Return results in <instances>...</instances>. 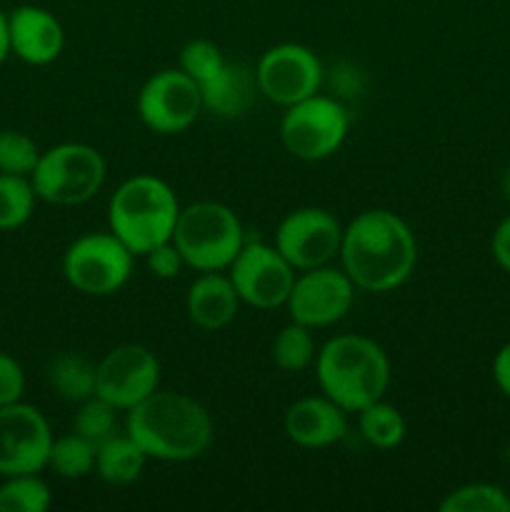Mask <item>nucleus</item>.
Returning a JSON list of instances; mask_svg holds the SVG:
<instances>
[{"instance_id": "4be33fe9", "label": "nucleus", "mask_w": 510, "mask_h": 512, "mask_svg": "<svg viewBox=\"0 0 510 512\" xmlns=\"http://www.w3.org/2000/svg\"><path fill=\"white\" fill-rule=\"evenodd\" d=\"M358 428L365 443L378 450H393L405 440V418L395 405L375 400L358 413Z\"/></svg>"}, {"instance_id": "aec40b11", "label": "nucleus", "mask_w": 510, "mask_h": 512, "mask_svg": "<svg viewBox=\"0 0 510 512\" xmlns=\"http://www.w3.org/2000/svg\"><path fill=\"white\" fill-rule=\"evenodd\" d=\"M148 455L128 433L103 440L95 448V473L108 485H130L140 478Z\"/></svg>"}, {"instance_id": "72a5a7b5", "label": "nucleus", "mask_w": 510, "mask_h": 512, "mask_svg": "<svg viewBox=\"0 0 510 512\" xmlns=\"http://www.w3.org/2000/svg\"><path fill=\"white\" fill-rule=\"evenodd\" d=\"M493 380L495 385H498L500 393H503L505 398H510V343H505L503 348L495 353Z\"/></svg>"}, {"instance_id": "4468645a", "label": "nucleus", "mask_w": 510, "mask_h": 512, "mask_svg": "<svg viewBox=\"0 0 510 512\" xmlns=\"http://www.w3.org/2000/svg\"><path fill=\"white\" fill-rule=\"evenodd\" d=\"M53 433L38 408L25 403L0 405V475L40 473L48 468Z\"/></svg>"}, {"instance_id": "9b49d317", "label": "nucleus", "mask_w": 510, "mask_h": 512, "mask_svg": "<svg viewBox=\"0 0 510 512\" xmlns=\"http://www.w3.org/2000/svg\"><path fill=\"white\" fill-rule=\"evenodd\" d=\"M255 83H258V93L288 108V105L320 93L323 65H320L318 55L305 45L280 43L265 50L263 58L258 60Z\"/></svg>"}, {"instance_id": "c756f323", "label": "nucleus", "mask_w": 510, "mask_h": 512, "mask_svg": "<svg viewBox=\"0 0 510 512\" xmlns=\"http://www.w3.org/2000/svg\"><path fill=\"white\" fill-rule=\"evenodd\" d=\"M225 65L223 53L210 40H190L183 50H180V70L203 85L205 80L213 78L220 68Z\"/></svg>"}, {"instance_id": "f3484780", "label": "nucleus", "mask_w": 510, "mask_h": 512, "mask_svg": "<svg viewBox=\"0 0 510 512\" xmlns=\"http://www.w3.org/2000/svg\"><path fill=\"white\" fill-rule=\"evenodd\" d=\"M283 428L285 435L300 448H330L348 433V413L328 395H310L290 405Z\"/></svg>"}, {"instance_id": "7ed1b4c3", "label": "nucleus", "mask_w": 510, "mask_h": 512, "mask_svg": "<svg viewBox=\"0 0 510 512\" xmlns=\"http://www.w3.org/2000/svg\"><path fill=\"white\" fill-rule=\"evenodd\" d=\"M315 375L323 395L345 413H360L375 400H383L390 385V360L365 335H335L315 355Z\"/></svg>"}, {"instance_id": "c9c22d12", "label": "nucleus", "mask_w": 510, "mask_h": 512, "mask_svg": "<svg viewBox=\"0 0 510 512\" xmlns=\"http://www.w3.org/2000/svg\"><path fill=\"white\" fill-rule=\"evenodd\" d=\"M503 195H505V200L510 203V168L505 170V175H503Z\"/></svg>"}, {"instance_id": "2eb2a0df", "label": "nucleus", "mask_w": 510, "mask_h": 512, "mask_svg": "<svg viewBox=\"0 0 510 512\" xmlns=\"http://www.w3.org/2000/svg\"><path fill=\"white\" fill-rule=\"evenodd\" d=\"M343 228L333 213L323 208H298L280 220L275 230V248L295 270H313L328 265L340 255Z\"/></svg>"}, {"instance_id": "412c9836", "label": "nucleus", "mask_w": 510, "mask_h": 512, "mask_svg": "<svg viewBox=\"0 0 510 512\" xmlns=\"http://www.w3.org/2000/svg\"><path fill=\"white\" fill-rule=\"evenodd\" d=\"M95 373L98 365L78 353H60L48 365L50 388L68 403H83L95 395Z\"/></svg>"}, {"instance_id": "393cba45", "label": "nucleus", "mask_w": 510, "mask_h": 512, "mask_svg": "<svg viewBox=\"0 0 510 512\" xmlns=\"http://www.w3.org/2000/svg\"><path fill=\"white\" fill-rule=\"evenodd\" d=\"M50 503L53 495L38 473L10 475L0 485V512H45Z\"/></svg>"}, {"instance_id": "473e14b6", "label": "nucleus", "mask_w": 510, "mask_h": 512, "mask_svg": "<svg viewBox=\"0 0 510 512\" xmlns=\"http://www.w3.org/2000/svg\"><path fill=\"white\" fill-rule=\"evenodd\" d=\"M490 250H493L495 263L500 265V270L510 275V215L503 218L495 228L493 240H490Z\"/></svg>"}, {"instance_id": "6ab92c4d", "label": "nucleus", "mask_w": 510, "mask_h": 512, "mask_svg": "<svg viewBox=\"0 0 510 512\" xmlns=\"http://www.w3.org/2000/svg\"><path fill=\"white\" fill-rule=\"evenodd\" d=\"M255 70H248L240 63H228L200 85L203 93V108L218 118H240L248 113V108L255 100Z\"/></svg>"}, {"instance_id": "f8f14e48", "label": "nucleus", "mask_w": 510, "mask_h": 512, "mask_svg": "<svg viewBox=\"0 0 510 512\" xmlns=\"http://www.w3.org/2000/svg\"><path fill=\"white\" fill-rule=\"evenodd\" d=\"M240 300L258 310H273L288 303L295 283V268L275 245L245 243L228 268Z\"/></svg>"}, {"instance_id": "f704fd0d", "label": "nucleus", "mask_w": 510, "mask_h": 512, "mask_svg": "<svg viewBox=\"0 0 510 512\" xmlns=\"http://www.w3.org/2000/svg\"><path fill=\"white\" fill-rule=\"evenodd\" d=\"M10 55V35H8V15L0 10V65Z\"/></svg>"}, {"instance_id": "ddd939ff", "label": "nucleus", "mask_w": 510, "mask_h": 512, "mask_svg": "<svg viewBox=\"0 0 510 512\" xmlns=\"http://www.w3.org/2000/svg\"><path fill=\"white\" fill-rule=\"evenodd\" d=\"M160 363L145 345H118L98 363L95 395L128 413L158 390Z\"/></svg>"}, {"instance_id": "a211bd4d", "label": "nucleus", "mask_w": 510, "mask_h": 512, "mask_svg": "<svg viewBox=\"0 0 510 512\" xmlns=\"http://www.w3.org/2000/svg\"><path fill=\"white\" fill-rule=\"evenodd\" d=\"M240 303L243 300L230 275L218 270V273H203L190 283L185 295V313L200 330H223L235 320Z\"/></svg>"}, {"instance_id": "cd10ccee", "label": "nucleus", "mask_w": 510, "mask_h": 512, "mask_svg": "<svg viewBox=\"0 0 510 512\" xmlns=\"http://www.w3.org/2000/svg\"><path fill=\"white\" fill-rule=\"evenodd\" d=\"M78 405L80 408L73 420V433H78L80 438L93 443L95 448H98L103 440L113 438L115 428H118V408H113L108 400L98 398V395H93V398L83 400V403Z\"/></svg>"}, {"instance_id": "6e6552de", "label": "nucleus", "mask_w": 510, "mask_h": 512, "mask_svg": "<svg viewBox=\"0 0 510 512\" xmlns=\"http://www.w3.org/2000/svg\"><path fill=\"white\" fill-rule=\"evenodd\" d=\"M128 245L113 233H88L70 243L63 255V275L78 293L105 298L123 288L133 275Z\"/></svg>"}, {"instance_id": "20e7f679", "label": "nucleus", "mask_w": 510, "mask_h": 512, "mask_svg": "<svg viewBox=\"0 0 510 512\" xmlns=\"http://www.w3.org/2000/svg\"><path fill=\"white\" fill-rule=\"evenodd\" d=\"M180 203L175 190L155 175H133L115 190L108 203L110 233L133 255H145L173 240Z\"/></svg>"}, {"instance_id": "f03ea898", "label": "nucleus", "mask_w": 510, "mask_h": 512, "mask_svg": "<svg viewBox=\"0 0 510 512\" xmlns=\"http://www.w3.org/2000/svg\"><path fill=\"white\" fill-rule=\"evenodd\" d=\"M125 433L148 458L163 463H188L213 443V420L195 398L173 390H155L128 410Z\"/></svg>"}, {"instance_id": "39448f33", "label": "nucleus", "mask_w": 510, "mask_h": 512, "mask_svg": "<svg viewBox=\"0 0 510 512\" xmlns=\"http://www.w3.org/2000/svg\"><path fill=\"white\" fill-rule=\"evenodd\" d=\"M173 243L188 268L198 273H218L230 268L245 245L243 223L228 205L200 200L180 208Z\"/></svg>"}, {"instance_id": "dca6fc26", "label": "nucleus", "mask_w": 510, "mask_h": 512, "mask_svg": "<svg viewBox=\"0 0 510 512\" xmlns=\"http://www.w3.org/2000/svg\"><path fill=\"white\" fill-rule=\"evenodd\" d=\"M10 53L28 65H48L63 53L65 33L60 20L38 5H20L8 15Z\"/></svg>"}, {"instance_id": "f257e3e1", "label": "nucleus", "mask_w": 510, "mask_h": 512, "mask_svg": "<svg viewBox=\"0 0 510 512\" xmlns=\"http://www.w3.org/2000/svg\"><path fill=\"white\" fill-rule=\"evenodd\" d=\"M340 263L365 293H388L413 275L418 243L400 215L375 208L355 215L343 230Z\"/></svg>"}, {"instance_id": "7c9ffc66", "label": "nucleus", "mask_w": 510, "mask_h": 512, "mask_svg": "<svg viewBox=\"0 0 510 512\" xmlns=\"http://www.w3.org/2000/svg\"><path fill=\"white\" fill-rule=\"evenodd\" d=\"M145 263H148V270L160 280H173L175 275H180V270L185 268V260L180 255V250L175 248L173 240L168 243H160L155 245L150 253L143 255Z\"/></svg>"}, {"instance_id": "bb28decb", "label": "nucleus", "mask_w": 510, "mask_h": 512, "mask_svg": "<svg viewBox=\"0 0 510 512\" xmlns=\"http://www.w3.org/2000/svg\"><path fill=\"white\" fill-rule=\"evenodd\" d=\"M440 512H510V495L493 483H468L448 493Z\"/></svg>"}, {"instance_id": "2f4dec72", "label": "nucleus", "mask_w": 510, "mask_h": 512, "mask_svg": "<svg viewBox=\"0 0 510 512\" xmlns=\"http://www.w3.org/2000/svg\"><path fill=\"white\" fill-rule=\"evenodd\" d=\"M25 390V373L13 355L0 350V405L18 403Z\"/></svg>"}, {"instance_id": "423d86ee", "label": "nucleus", "mask_w": 510, "mask_h": 512, "mask_svg": "<svg viewBox=\"0 0 510 512\" xmlns=\"http://www.w3.org/2000/svg\"><path fill=\"white\" fill-rule=\"evenodd\" d=\"M105 160L93 145L60 143L45 150L30 183L35 195L50 205H83L100 193L105 183Z\"/></svg>"}, {"instance_id": "b1692460", "label": "nucleus", "mask_w": 510, "mask_h": 512, "mask_svg": "<svg viewBox=\"0 0 510 512\" xmlns=\"http://www.w3.org/2000/svg\"><path fill=\"white\" fill-rule=\"evenodd\" d=\"M315 340L313 330L300 323H290L280 330L270 345V358L285 373H303L308 365L315 363Z\"/></svg>"}, {"instance_id": "c85d7f7f", "label": "nucleus", "mask_w": 510, "mask_h": 512, "mask_svg": "<svg viewBox=\"0 0 510 512\" xmlns=\"http://www.w3.org/2000/svg\"><path fill=\"white\" fill-rule=\"evenodd\" d=\"M40 148L30 135L20 130H3L0 133V173L30 178L40 160Z\"/></svg>"}, {"instance_id": "1a4fd4ad", "label": "nucleus", "mask_w": 510, "mask_h": 512, "mask_svg": "<svg viewBox=\"0 0 510 512\" xmlns=\"http://www.w3.org/2000/svg\"><path fill=\"white\" fill-rule=\"evenodd\" d=\"M203 110L200 85L180 68H165L150 75L138 93V115L145 128L160 135L188 130Z\"/></svg>"}, {"instance_id": "9d476101", "label": "nucleus", "mask_w": 510, "mask_h": 512, "mask_svg": "<svg viewBox=\"0 0 510 512\" xmlns=\"http://www.w3.org/2000/svg\"><path fill=\"white\" fill-rule=\"evenodd\" d=\"M355 285L343 268L320 265L313 270H300L288 295V313L293 323L305 328H328L350 313L355 298Z\"/></svg>"}, {"instance_id": "0eeeda50", "label": "nucleus", "mask_w": 510, "mask_h": 512, "mask_svg": "<svg viewBox=\"0 0 510 512\" xmlns=\"http://www.w3.org/2000/svg\"><path fill=\"white\" fill-rule=\"evenodd\" d=\"M350 128V115L340 100L328 95H310L288 105L280 123V140L298 160H325L343 145Z\"/></svg>"}, {"instance_id": "5701e85b", "label": "nucleus", "mask_w": 510, "mask_h": 512, "mask_svg": "<svg viewBox=\"0 0 510 512\" xmlns=\"http://www.w3.org/2000/svg\"><path fill=\"white\" fill-rule=\"evenodd\" d=\"M48 468L63 480L88 478L95 470V445L78 433L53 438L48 455Z\"/></svg>"}, {"instance_id": "a878e982", "label": "nucleus", "mask_w": 510, "mask_h": 512, "mask_svg": "<svg viewBox=\"0 0 510 512\" xmlns=\"http://www.w3.org/2000/svg\"><path fill=\"white\" fill-rule=\"evenodd\" d=\"M35 200L38 195L30 178L0 173V230H15L28 223Z\"/></svg>"}]
</instances>
